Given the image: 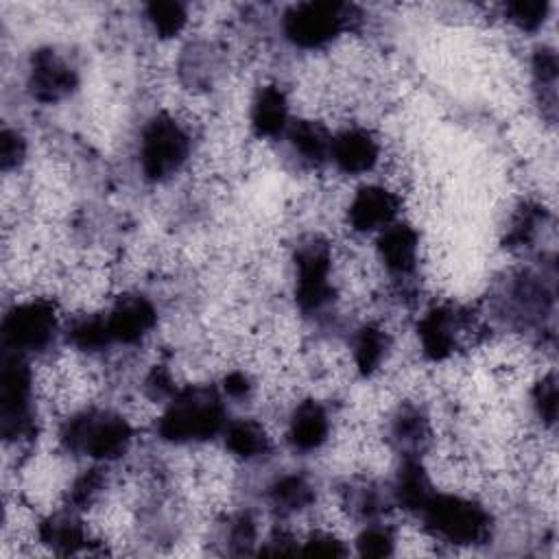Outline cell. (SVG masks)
<instances>
[{
    "instance_id": "obj_8",
    "label": "cell",
    "mask_w": 559,
    "mask_h": 559,
    "mask_svg": "<svg viewBox=\"0 0 559 559\" xmlns=\"http://www.w3.org/2000/svg\"><path fill=\"white\" fill-rule=\"evenodd\" d=\"M384 157V146L380 138L365 124L347 122L343 129L332 133L328 164L334 166L338 175L362 177L373 173Z\"/></svg>"
},
{
    "instance_id": "obj_18",
    "label": "cell",
    "mask_w": 559,
    "mask_h": 559,
    "mask_svg": "<svg viewBox=\"0 0 559 559\" xmlns=\"http://www.w3.org/2000/svg\"><path fill=\"white\" fill-rule=\"evenodd\" d=\"M26 140L17 129L2 131V170H17L26 159Z\"/></svg>"
},
{
    "instance_id": "obj_12",
    "label": "cell",
    "mask_w": 559,
    "mask_h": 559,
    "mask_svg": "<svg viewBox=\"0 0 559 559\" xmlns=\"http://www.w3.org/2000/svg\"><path fill=\"white\" fill-rule=\"evenodd\" d=\"M223 450L242 465L262 463L273 454L275 441L271 435V428L262 417H236L229 419L223 435Z\"/></svg>"
},
{
    "instance_id": "obj_2",
    "label": "cell",
    "mask_w": 559,
    "mask_h": 559,
    "mask_svg": "<svg viewBox=\"0 0 559 559\" xmlns=\"http://www.w3.org/2000/svg\"><path fill=\"white\" fill-rule=\"evenodd\" d=\"M417 518L435 544L480 546L493 537V513L474 493L437 489Z\"/></svg>"
},
{
    "instance_id": "obj_13",
    "label": "cell",
    "mask_w": 559,
    "mask_h": 559,
    "mask_svg": "<svg viewBox=\"0 0 559 559\" xmlns=\"http://www.w3.org/2000/svg\"><path fill=\"white\" fill-rule=\"evenodd\" d=\"M290 100L277 83L260 85L249 100V127L258 140L284 138L290 124Z\"/></svg>"
},
{
    "instance_id": "obj_1",
    "label": "cell",
    "mask_w": 559,
    "mask_h": 559,
    "mask_svg": "<svg viewBox=\"0 0 559 559\" xmlns=\"http://www.w3.org/2000/svg\"><path fill=\"white\" fill-rule=\"evenodd\" d=\"M227 402L216 386L186 384L164 404L155 432L170 445H207L227 426Z\"/></svg>"
},
{
    "instance_id": "obj_17",
    "label": "cell",
    "mask_w": 559,
    "mask_h": 559,
    "mask_svg": "<svg viewBox=\"0 0 559 559\" xmlns=\"http://www.w3.org/2000/svg\"><path fill=\"white\" fill-rule=\"evenodd\" d=\"M502 9L504 20L513 24L520 33H537L539 28H544V22L548 17V4L542 0L507 2Z\"/></svg>"
},
{
    "instance_id": "obj_6",
    "label": "cell",
    "mask_w": 559,
    "mask_h": 559,
    "mask_svg": "<svg viewBox=\"0 0 559 559\" xmlns=\"http://www.w3.org/2000/svg\"><path fill=\"white\" fill-rule=\"evenodd\" d=\"M402 194L384 181L362 183L354 188L343 205L347 229L354 236H378L382 229L400 221Z\"/></svg>"
},
{
    "instance_id": "obj_14",
    "label": "cell",
    "mask_w": 559,
    "mask_h": 559,
    "mask_svg": "<svg viewBox=\"0 0 559 559\" xmlns=\"http://www.w3.org/2000/svg\"><path fill=\"white\" fill-rule=\"evenodd\" d=\"M282 140H286L293 157L301 168L319 170L328 164L332 131L323 120L308 116L293 118Z\"/></svg>"
},
{
    "instance_id": "obj_16",
    "label": "cell",
    "mask_w": 559,
    "mask_h": 559,
    "mask_svg": "<svg viewBox=\"0 0 559 559\" xmlns=\"http://www.w3.org/2000/svg\"><path fill=\"white\" fill-rule=\"evenodd\" d=\"M144 20L159 39H173L183 33L190 22V13L179 2H151L144 9Z\"/></svg>"
},
{
    "instance_id": "obj_11",
    "label": "cell",
    "mask_w": 559,
    "mask_h": 559,
    "mask_svg": "<svg viewBox=\"0 0 559 559\" xmlns=\"http://www.w3.org/2000/svg\"><path fill=\"white\" fill-rule=\"evenodd\" d=\"M26 83L35 100L50 105L68 98L76 90L79 76L70 61L55 48H39L31 55Z\"/></svg>"
},
{
    "instance_id": "obj_7",
    "label": "cell",
    "mask_w": 559,
    "mask_h": 559,
    "mask_svg": "<svg viewBox=\"0 0 559 559\" xmlns=\"http://www.w3.org/2000/svg\"><path fill=\"white\" fill-rule=\"evenodd\" d=\"M419 245V231L402 218L373 236V258L389 284H411L421 260Z\"/></svg>"
},
{
    "instance_id": "obj_4",
    "label": "cell",
    "mask_w": 559,
    "mask_h": 559,
    "mask_svg": "<svg viewBox=\"0 0 559 559\" xmlns=\"http://www.w3.org/2000/svg\"><path fill=\"white\" fill-rule=\"evenodd\" d=\"M61 328L59 306L48 295H33L15 301L2 321V338L9 352L33 356L55 343Z\"/></svg>"
},
{
    "instance_id": "obj_15",
    "label": "cell",
    "mask_w": 559,
    "mask_h": 559,
    "mask_svg": "<svg viewBox=\"0 0 559 559\" xmlns=\"http://www.w3.org/2000/svg\"><path fill=\"white\" fill-rule=\"evenodd\" d=\"M358 555L386 557L397 552V526L384 520H371L360 526L354 537Z\"/></svg>"
},
{
    "instance_id": "obj_10",
    "label": "cell",
    "mask_w": 559,
    "mask_h": 559,
    "mask_svg": "<svg viewBox=\"0 0 559 559\" xmlns=\"http://www.w3.org/2000/svg\"><path fill=\"white\" fill-rule=\"evenodd\" d=\"M157 314L155 301L142 293L124 290L122 295L111 297V304L105 308V317L114 345H142L157 330Z\"/></svg>"
},
{
    "instance_id": "obj_3",
    "label": "cell",
    "mask_w": 559,
    "mask_h": 559,
    "mask_svg": "<svg viewBox=\"0 0 559 559\" xmlns=\"http://www.w3.org/2000/svg\"><path fill=\"white\" fill-rule=\"evenodd\" d=\"M192 159V129L170 111L151 116L138 140V164L146 181L164 183Z\"/></svg>"
},
{
    "instance_id": "obj_9",
    "label": "cell",
    "mask_w": 559,
    "mask_h": 559,
    "mask_svg": "<svg viewBox=\"0 0 559 559\" xmlns=\"http://www.w3.org/2000/svg\"><path fill=\"white\" fill-rule=\"evenodd\" d=\"M334 435L332 413L321 397H297L284 419V439L299 454L321 452Z\"/></svg>"
},
{
    "instance_id": "obj_5",
    "label": "cell",
    "mask_w": 559,
    "mask_h": 559,
    "mask_svg": "<svg viewBox=\"0 0 559 559\" xmlns=\"http://www.w3.org/2000/svg\"><path fill=\"white\" fill-rule=\"evenodd\" d=\"M358 20L360 17L354 15V9L345 4L301 2L284 13L282 31L295 48L321 50L343 35H349Z\"/></svg>"
}]
</instances>
